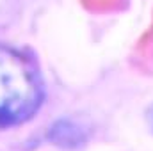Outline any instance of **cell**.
Here are the masks:
<instances>
[{"label":"cell","instance_id":"6da1fadb","mask_svg":"<svg viewBox=\"0 0 153 151\" xmlns=\"http://www.w3.org/2000/svg\"><path fill=\"white\" fill-rule=\"evenodd\" d=\"M45 85L36 62L0 44V130L23 124L43 105Z\"/></svg>","mask_w":153,"mask_h":151},{"label":"cell","instance_id":"7a4b0ae2","mask_svg":"<svg viewBox=\"0 0 153 151\" xmlns=\"http://www.w3.org/2000/svg\"><path fill=\"white\" fill-rule=\"evenodd\" d=\"M144 121H146V126L150 128V132L153 133V101L148 105V109L144 112Z\"/></svg>","mask_w":153,"mask_h":151}]
</instances>
